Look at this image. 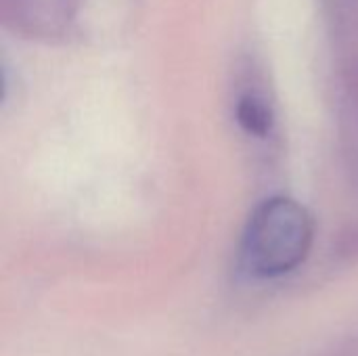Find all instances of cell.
Here are the masks:
<instances>
[{"label":"cell","instance_id":"cell-2","mask_svg":"<svg viewBox=\"0 0 358 356\" xmlns=\"http://www.w3.org/2000/svg\"><path fill=\"white\" fill-rule=\"evenodd\" d=\"M237 120L243 126V130H248L250 134H256V136H266L273 126V115H271L268 107L254 97H245L239 101Z\"/></svg>","mask_w":358,"mask_h":356},{"label":"cell","instance_id":"cell-1","mask_svg":"<svg viewBox=\"0 0 358 356\" xmlns=\"http://www.w3.org/2000/svg\"><path fill=\"white\" fill-rule=\"evenodd\" d=\"M315 222L294 199L273 197L250 218L241 241V266L254 279H277L294 273L310 254Z\"/></svg>","mask_w":358,"mask_h":356}]
</instances>
